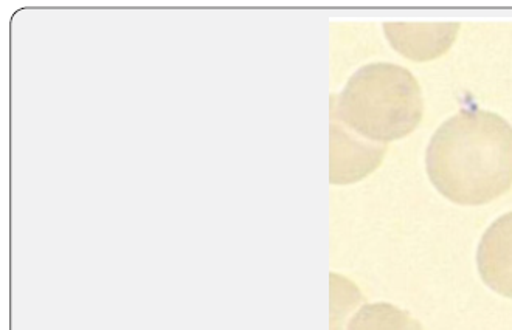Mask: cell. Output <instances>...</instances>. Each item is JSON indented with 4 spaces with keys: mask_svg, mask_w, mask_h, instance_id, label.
Wrapping results in <instances>:
<instances>
[{
    "mask_svg": "<svg viewBox=\"0 0 512 330\" xmlns=\"http://www.w3.org/2000/svg\"><path fill=\"white\" fill-rule=\"evenodd\" d=\"M426 166L436 190L458 205L499 199L512 186V126L488 110H461L433 134Z\"/></svg>",
    "mask_w": 512,
    "mask_h": 330,
    "instance_id": "cell-1",
    "label": "cell"
},
{
    "mask_svg": "<svg viewBox=\"0 0 512 330\" xmlns=\"http://www.w3.org/2000/svg\"><path fill=\"white\" fill-rule=\"evenodd\" d=\"M331 289H333V330L346 329V317L356 307L359 300L356 287L348 279L333 273L331 275Z\"/></svg>",
    "mask_w": 512,
    "mask_h": 330,
    "instance_id": "cell-7",
    "label": "cell"
},
{
    "mask_svg": "<svg viewBox=\"0 0 512 330\" xmlns=\"http://www.w3.org/2000/svg\"><path fill=\"white\" fill-rule=\"evenodd\" d=\"M478 272L489 289L512 298V211L486 230L477 251Z\"/></svg>",
    "mask_w": 512,
    "mask_h": 330,
    "instance_id": "cell-4",
    "label": "cell"
},
{
    "mask_svg": "<svg viewBox=\"0 0 512 330\" xmlns=\"http://www.w3.org/2000/svg\"><path fill=\"white\" fill-rule=\"evenodd\" d=\"M423 114V92L415 76L390 62L360 67L342 92L331 97V118L382 145L415 131Z\"/></svg>",
    "mask_w": 512,
    "mask_h": 330,
    "instance_id": "cell-2",
    "label": "cell"
},
{
    "mask_svg": "<svg viewBox=\"0 0 512 330\" xmlns=\"http://www.w3.org/2000/svg\"><path fill=\"white\" fill-rule=\"evenodd\" d=\"M388 39L402 55L427 61L449 50L460 24H385Z\"/></svg>",
    "mask_w": 512,
    "mask_h": 330,
    "instance_id": "cell-5",
    "label": "cell"
},
{
    "mask_svg": "<svg viewBox=\"0 0 512 330\" xmlns=\"http://www.w3.org/2000/svg\"><path fill=\"white\" fill-rule=\"evenodd\" d=\"M387 146L368 143L331 118V183L348 185L359 182L381 165Z\"/></svg>",
    "mask_w": 512,
    "mask_h": 330,
    "instance_id": "cell-3",
    "label": "cell"
},
{
    "mask_svg": "<svg viewBox=\"0 0 512 330\" xmlns=\"http://www.w3.org/2000/svg\"><path fill=\"white\" fill-rule=\"evenodd\" d=\"M345 330H424L409 312L388 303L365 304L346 324Z\"/></svg>",
    "mask_w": 512,
    "mask_h": 330,
    "instance_id": "cell-6",
    "label": "cell"
}]
</instances>
